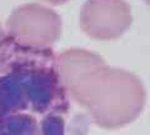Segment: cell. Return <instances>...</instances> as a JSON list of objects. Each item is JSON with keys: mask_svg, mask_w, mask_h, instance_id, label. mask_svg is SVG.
Masks as SVG:
<instances>
[{"mask_svg": "<svg viewBox=\"0 0 150 135\" xmlns=\"http://www.w3.org/2000/svg\"><path fill=\"white\" fill-rule=\"evenodd\" d=\"M45 1H48L50 4H55V5H58V4H63L65 1H68V0H45Z\"/></svg>", "mask_w": 150, "mask_h": 135, "instance_id": "cell-5", "label": "cell"}, {"mask_svg": "<svg viewBox=\"0 0 150 135\" xmlns=\"http://www.w3.org/2000/svg\"><path fill=\"white\" fill-rule=\"evenodd\" d=\"M10 39L30 49L53 45L62 34V19L53 9L38 3L18 6L6 20Z\"/></svg>", "mask_w": 150, "mask_h": 135, "instance_id": "cell-3", "label": "cell"}, {"mask_svg": "<svg viewBox=\"0 0 150 135\" xmlns=\"http://www.w3.org/2000/svg\"><path fill=\"white\" fill-rule=\"evenodd\" d=\"M144 1L146 3V4H149V5H150V0H144Z\"/></svg>", "mask_w": 150, "mask_h": 135, "instance_id": "cell-6", "label": "cell"}, {"mask_svg": "<svg viewBox=\"0 0 150 135\" xmlns=\"http://www.w3.org/2000/svg\"><path fill=\"white\" fill-rule=\"evenodd\" d=\"M80 28L94 39L110 40L131 24V9L125 0H86L80 10Z\"/></svg>", "mask_w": 150, "mask_h": 135, "instance_id": "cell-4", "label": "cell"}, {"mask_svg": "<svg viewBox=\"0 0 150 135\" xmlns=\"http://www.w3.org/2000/svg\"><path fill=\"white\" fill-rule=\"evenodd\" d=\"M55 64L65 93L99 127L123 128L143 111L146 90L135 74L108 66L100 55L78 48L60 53Z\"/></svg>", "mask_w": 150, "mask_h": 135, "instance_id": "cell-2", "label": "cell"}, {"mask_svg": "<svg viewBox=\"0 0 150 135\" xmlns=\"http://www.w3.org/2000/svg\"><path fill=\"white\" fill-rule=\"evenodd\" d=\"M49 63L38 49L0 40V135H63L65 90Z\"/></svg>", "mask_w": 150, "mask_h": 135, "instance_id": "cell-1", "label": "cell"}]
</instances>
